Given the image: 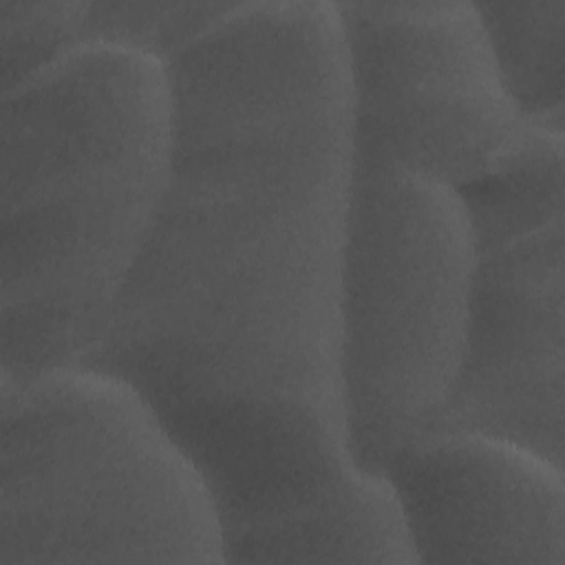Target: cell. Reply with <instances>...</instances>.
I'll use <instances>...</instances> for the list:
<instances>
[{"mask_svg": "<svg viewBox=\"0 0 565 565\" xmlns=\"http://www.w3.org/2000/svg\"><path fill=\"white\" fill-rule=\"evenodd\" d=\"M563 141L541 128L499 174L461 188L475 232L463 364L428 430H470L563 466Z\"/></svg>", "mask_w": 565, "mask_h": 565, "instance_id": "cell-5", "label": "cell"}, {"mask_svg": "<svg viewBox=\"0 0 565 565\" xmlns=\"http://www.w3.org/2000/svg\"><path fill=\"white\" fill-rule=\"evenodd\" d=\"M475 232L457 188L355 154L342 276L349 448L380 472L448 404L466 353Z\"/></svg>", "mask_w": 565, "mask_h": 565, "instance_id": "cell-4", "label": "cell"}, {"mask_svg": "<svg viewBox=\"0 0 565 565\" xmlns=\"http://www.w3.org/2000/svg\"><path fill=\"white\" fill-rule=\"evenodd\" d=\"M0 565L225 563L201 472L126 380L0 375Z\"/></svg>", "mask_w": 565, "mask_h": 565, "instance_id": "cell-3", "label": "cell"}, {"mask_svg": "<svg viewBox=\"0 0 565 565\" xmlns=\"http://www.w3.org/2000/svg\"><path fill=\"white\" fill-rule=\"evenodd\" d=\"M163 64L166 188L82 364L132 384L201 472L221 530L252 532L362 468L340 386L355 143L335 2H230Z\"/></svg>", "mask_w": 565, "mask_h": 565, "instance_id": "cell-1", "label": "cell"}, {"mask_svg": "<svg viewBox=\"0 0 565 565\" xmlns=\"http://www.w3.org/2000/svg\"><path fill=\"white\" fill-rule=\"evenodd\" d=\"M510 95L541 128L565 124V0L475 2Z\"/></svg>", "mask_w": 565, "mask_h": 565, "instance_id": "cell-8", "label": "cell"}, {"mask_svg": "<svg viewBox=\"0 0 565 565\" xmlns=\"http://www.w3.org/2000/svg\"><path fill=\"white\" fill-rule=\"evenodd\" d=\"M172 152L166 64L84 42L2 93L0 375L82 364L154 221Z\"/></svg>", "mask_w": 565, "mask_h": 565, "instance_id": "cell-2", "label": "cell"}, {"mask_svg": "<svg viewBox=\"0 0 565 565\" xmlns=\"http://www.w3.org/2000/svg\"><path fill=\"white\" fill-rule=\"evenodd\" d=\"M355 154L466 188L503 172L534 126L508 90L475 2H335Z\"/></svg>", "mask_w": 565, "mask_h": 565, "instance_id": "cell-6", "label": "cell"}, {"mask_svg": "<svg viewBox=\"0 0 565 565\" xmlns=\"http://www.w3.org/2000/svg\"><path fill=\"white\" fill-rule=\"evenodd\" d=\"M90 2L0 0V84L9 93L84 44Z\"/></svg>", "mask_w": 565, "mask_h": 565, "instance_id": "cell-9", "label": "cell"}, {"mask_svg": "<svg viewBox=\"0 0 565 565\" xmlns=\"http://www.w3.org/2000/svg\"><path fill=\"white\" fill-rule=\"evenodd\" d=\"M230 2H90L84 42H113L161 62L212 24Z\"/></svg>", "mask_w": 565, "mask_h": 565, "instance_id": "cell-10", "label": "cell"}, {"mask_svg": "<svg viewBox=\"0 0 565 565\" xmlns=\"http://www.w3.org/2000/svg\"><path fill=\"white\" fill-rule=\"evenodd\" d=\"M415 563L565 565L563 466L514 441L424 430L380 470Z\"/></svg>", "mask_w": 565, "mask_h": 565, "instance_id": "cell-7", "label": "cell"}]
</instances>
